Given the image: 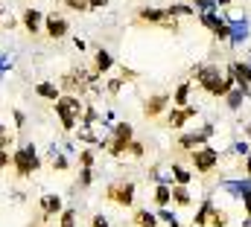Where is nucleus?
Segmentation results:
<instances>
[{"label": "nucleus", "instance_id": "obj_1", "mask_svg": "<svg viewBox=\"0 0 251 227\" xmlns=\"http://www.w3.org/2000/svg\"><path fill=\"white\" fill-rule=\"evenodd\" d=\"M193 79H196V85H199L207 96H213V99H225V93L237 85L231 73H222L219 64H210V61H207V64H199V67L193 70Z\"/></svg>", "mask_w": 251, "mask_h": 227}, {"label": "nucleus", "instance_id": "obj_2", "mask_svg": "<svg viewBox=\"0 0 251 227\" xmlns=\"http://www.w3.org/2000/svg\"><path fill=\"white\" fill-rule=\"evenodd\" d=\"M53 108H56V116H59V122H62L64 131H76V125L82 122V114H85L82 96H76V93H62V96L53 102Z\"/></svg>", "mask_w": 251, "mask_h": 227}, {"label": "nucleus", "instance_id": "obj_3", "mask_svg": "<svg viewBox=\"0 0 251 227\" xmlns=\"http://www.w3.org/2000/svg\"><path fill=\"white\" fill-rule=\"evenodd\" d=\"M12 169L18 178H32L35 172L41 169V155L32 143H24L18 149H12Z\"/></svg>", "mask_w": 251, "mask_h": 227}, {"label": "nucleus", "instance_id": "obj_4", "mask_svg": "<svg viewBox=\"0 0 251 227\" xmlns=\"http://www.w3.org/2000/svg\"><path fill=\"white\" fill-rule=\"evenodd\" d=\"M219 160H222L219 149H216V146H207V143L190 152V166H193L196 175H210V172H216L219 169Z\"/></svg>", "mask_w": 251, "mask_h": 227}, {"label": "nucleus", "instance_id": "obj_5", "mask_svg": "<svg viewBox=\"0 0 251 227\" xmlns=\"http://www.w3.org/2000/svg\"><path fill=\"white\" fill-rule=\"evenodd\" d=\"M134 140V125L131 122H114V128H111V137H108V143H105V152L108 155H114V158H126L128 155V143Z\"/></svg>", "mask_w": 251, "mask_h": 227}, {"label": "nucleus", "instance_id": "obj_6", "mask_svg": "<svg viewBox=\"0 0 251 227\" xmlns=\"http://www.w3.org/2000/svg\"><path fill=\"white\" fill-rule=\"evenodd\" d=\"M134 192H137V183L134 181H120V183H108L105 186V201H111V204H117V207H131L134 204Z\"/></svg>", "mask_w": 251, "mask_h": 227}, {"label": "nucleus", "instance_id": "obj_7", "mask_svg": "<svg viewBox=\"0 0 251 227\" xmlns=\"http://www.w3.org/2000/svg\"><path fill=\"white\" fill-rule=\"evenodd\" d=\"M213 131H216V128H213L210 122H207V125H201L199 131H181V134H178V140H176V149H178V152H193V149L204 146V143L213 137Z\"/></svg>", "mask_w": 251, "mask_h": 227}, {"label": "nucleus", "instance_id": "obj_8", "mask_svg": "<svg viewBox=\"0 0 251 227\" xmlns=\"http://www.w3.org/2000/svg\"><path fill=\"white\" fill-rule=\"evenodd\" d=\"M44 35L50 38V41H62L70 35V21L59 15V12H47L44 15Z\"/></svg>", "mask_w": 251, "mask_h": 227}, {"label": "nucleus", "instance_id": "obj_9", "mask_svg": "<svg viewBox=\"0 0 251 227\" xmlns=\"http://www.w3.org/2000/svg\"><path fill=\"white\" fill-rule=\"evenodd\" d=\"M199 23L210 29V35H216L219 41H228L231 38V26L225 18H219V12H199Z\"/></svg>", "mask_w": 251, "mask_h": 227}, {"label": "nucleus", "instance_id": "obj_10", "mask_svg": "<svg viewBox=\"0 0 251 227\" xmlns=\"http://www.w3.org/2000/svg\"><path fill=\"white\" fill-rule=\"evenodd\" d=\"M170 102H173L170 93H152V96H146V99H143V116H146V119L164 116V114L170 111Z\"/></svg>", "mask_w": 251, "mask_h": 227}, {"label": "nucleus", "instance_id": "obj_11", "mask_svg": "<svg viewBox=\"0 0 251 227\" xmlns=\"http://www.w3.org/2000/svg\"><path fill=\"white\" fill-rule=\"evenodd\" d=\"M196 114H199V108H196V105H184V108H176V105H173V108L167 111V125H170L173 131H181L190 119L196 116Z\"/></svg>", "mask_w": 251, "mask_h": 227}, {"label": "nucleus", "instance_id": "obj_12", "mask_svg": "<svg viewBox=\"0 0 251 227\" xmlns=\"http://www.w3.org/2000/svg\"><path fill=\"white\" fill-rule=\"evenodd\" d=\"M21 23L29 35H38V32H44V12L38 6H26L21 12Z\"/></svg>", "mask_w": 251, "mask_h": 227}, {"label": "nucleus", "instance_id": "obj_13", "mask_svg": "<svg viewBox=\"0 0 251 227\" xmlns=\"http://www.w3.org/2000/svg\"><path fill=\"white\" fill-rule=\"evenodd\" d=\"M38 210H41V219H53V216H59V213L64 210L62 195H59V192H44V195L38 198Z\"/></svg>", "mask_w": 251, "mask_h": 227}, {"label": "nucleus", "instance_id": "obj_14", "mask_svg": "<svg viewBox=\"0 0 251 227\" xmlns=\"http://www.w3.org/2000/svg\"><path fill=\"white\" fill-rule=\"evenodd\" d=\"M225 73H231V76H234V82H237L240 88H251V61L237 58V61H231V64H228V70H225Z\"/></svg>", "mask_w": 251, "mask_h": 227}, {"label": "nucleus", "instance_id": "obj_15", "mask_svg": "<svg viewBox=\"0 0 251 227\" xmlns=\"http://www.w3.org/2000/svg\"><path fill=\"white\" fill-rule=\"evenodd\" d=\"M222 189H225L231 198L243 201V198H249V195H251V178L246 175L243 181H222Z\"/></svg>", "mask_w": 251, "mask_h": 227}, {"label": "nucleus", "instance_id": "obj_16", "mask_svg": "<svg viewBox=\"0 0 251 227\" xmlns=\"http://www.w3.org/2000/svg\"><path fill=\"white\" fill-rule=\"evenodd\" d=\"M249 96H251V88H240V85H234V88L225 93V105H228L231 111H240V108L246 105Z\"/></svg>", "mask_w": 251, "mask_h": 227}, {"label": "nucleus", "instance_id": "obj_17", "mask_svg": "<svg viewBox=\"0 0 251 227\" xmlns=\"http://www.w3.org/2000/svg\"><path fill=\"white\" fill-rule=\"evenodd\" d=\"M164 18H167V9L164 6H140L137 9V21L140 23H155L158 26Z\"/></svg>", "mask_w": 251, "mask_h": 227}, {"label": "nucleus", "instance_id": "obj_18", "mask_svg": "<svg viewBox=\"0 0 251 227\" xmlns=\"http://www.w3.org/2000/svg\"><path fill=\"white\" fill-rule=\"evenodd\" d=\"M228 26H231V38H228V41H231L234 47H240V44L249 38V32H251L246 15H243V18H237V21H228Z\"/></svg>", "mask_w": 251, "mask_h": 227}, {"label": "nucleus", "instance_id": "obj_19", "mask_svg": "<svg viewBox=\"0 0 251 227\" xmlns=\"http://www.w3.org/2000/svg\"><path fill=\"white\" fill-rule=\"evenodd\" d=\"M91 67H94L100 76H105V73L114 67V56H111L105 47H97V50H94V61H91Z\"/></svg>", "mask_w": 251, "mask_h": 227}, {"label": "nucleus", "instance_id": "obj_20", "mask_svg": "<svg viewBox=\"0 0 251 227\" xmlns=\"http://www.w3.org/2000/svg\"><path fill=\"white\" fill-rule=\"evenodd\" d=\"M47 160H50V169H53V172H67V169H70V158L64 155L59 146H50Z\"/></svg>", "mask_w": 251, "mask_h": 227}, {"label": "nucleus", "instance_id": "obj_21", "mask_svg": "<svg viewBox=\"0 0 251 227\" xmlns=\"http://www.w3.org/2000/svg\"><path fill=\"white\" fill-rule=\"evenodd\" d=\"M35 96H41V99H47V102H56V99L62 96V88H59L56 82H38V85H35Z\"/></svg>", "mask_w": 251, "mask_h": 227}, {"label": "nucleus", "instance_id": "obj_22", "mask_svg": "<svg viewBox=\"0 0 251 227\" xmlns=\"http://www.w3.org/2000/svg\"><path fill=\"white\" fill-rule=\"evenodd\" d=\"M210 210H213V198H204V201L199 204L196 216H193V227H207V222H210Z\"/></svg>", "mask_w": 251, "mask_h": 227}, {"label": "nucleus", "instance_id": "obj_23", "mask_svg": "<svg viewBox=\"0 0 251 227\" xmlns=\"http://www.w3.org/2000/svg\"><path fill=\"white\" fill-rule=\"evenodd\" d=\"M152 198H155L158 207H170V204H173V183H155Z\"/></svg>", "mask_w": 251, "mask_h": 227}, {"label": "nucleus", "instance_id": "obj_24", "mask_svg": "<svg viewBox=\"0 0 251 227\" xmlns=\"http://www.w3.org/2000/svg\"><path fill=\"white\" fill-rule=\"evenodd\" d=\"M170 172H173V183H181V186H190L193 178H196V172L187 169V166H181V163H173Z\"/></svg>", "mask_w": 251, "mask_h": 227}, {"label": "nucleus", "instance_id": "obj_25", "mask_svg": "<svg viewBox=\"0 0 251 227\" xmlns=\"http://www.w3.org/2000/svg\"><path fill=\"white\" fill-rule=\"evenodd\" d=\"M131 222H134V227H161L158 213H149V210H134Z\"/></svg>", "mask_w": 251, "mask_h": 227}, {"label": "nucleus", "instance_id": "obj_26", "mask_svg": "<svg viewBox=\"0 0 251 227\" xmlns=\"http://www.w3.org/2000/svg\"><path fill=\"white\" fill-rule=\"evenodd\" d=\"M190 93H193V82H181V85L176 88V93H173V105H176V108L190 105Z\"/></svg>", "mask_w": 251, "mask_h": 227}, {"label": "nucleus", "instance_id": "obj_27", "mask_svg": "<svg viewBox=\"0 0 251 227\" xmlns=\"http://www.w3.org/2000/svg\"><path fill=\"white\" fill-rule=\"evenodd\" d=\"M173 204H176V207H190V204H193L190 186H181V183H173Z\"/></svg>", "mask_w": 251, "mask_h": 227}, {"label": "nucleus", "instance_id": "obj_28", "mask_svg": "<svg viewBox=\"0 0 251 227\" xmlns=\"http://www.w3.org/2000/svg\"><path fill=\"white\" fill-rule=\"evenodd\" d=\"M164 9H167L170 18H190V15H196L193 3H170V6H164Z\"/></svg>", "mask_w": 251, "mask_h": 227}, {"label": "nucleus", "instance_id": "obj_29", "mask_svg": "<svg viewBox=\"0 0 251 227\" xmlns=\"http://www.w3.org/2000/svg\"><path fill=\"white\" fill-rule=\"evenodd\" d=\"M228 210H222V207H216L213 204V210H210V222H207V227H228Z\"/></svg>", "mask_w": 251, "mask_h": 227}, {"label": "nucleus", "instance_id": "obj_30", "mask_svg": "<svg viewBox=\"0 0 251 227\" xmlns=\"http://www.w3.org/2000/svg\"><path fill=\"white\" fill-rule=\"evenodd\" d=\"M94 163H97V149H94V146H88V149H79V166H85V169H94Z\"/></svg>", "mask_w": 251, "mask_h": 227}, {"label": "nucleus", "instance_id": "obj_31", "mask_svg": "<svg viewBox=\"0 0 251 227\" xmlns=\"http://www.w3.org/2000/svg\"><path fill=\"white\" fill-rule=\"evenodd\" d=\"M12 146H15V131L6 122H0V149H9L12 152Z\"/></svg>", "mask_w": 251, "mask_h": 227}, {"label": "nucleus", "instance_id": "obj_32", "mask_svg": "<svg viewBox=\"0 0 251 227\" xmlns=\"http://www.w3.org/2000/svg\"><path fill=\"white\" fill-rule=\"evenodd\" d=\"M158 222L167 225V227H181V222L176 219V213H173L170 207H161V210H158Z\"/></svg>", "mask_w": 251, "mask_h": 227}, {"label": "nucleus", "instance_id": "obj_33", "mask_svg": "<svg viewBox=\"0 0 251 227\" xmlns=\"http://www.w3.org/2000/svg\"><path fill=\"white\" fill-rule=\"evenodd\" d=\"M158 29H164V32H173V35H178V32H181V23H178V18H170V15H167V18H164V21L158 23Z\"/></svg>", "mask_w": 251, "mask_h": 227}, {"label": "nucleus", "instance_id": "obj_34", "mask_svg": "<svg viewBox=\"0 0 251 227\" xmlns=\"http://www.w3.org/2000/svg\"><path fill=\"white\" fill-rule=\"evenodd\" d=\"M59 227H76V210L73 207H67L59 213Z\"/></svg>", "mask_w": 251, "mask_h": 227}, {"label": "nucleus", "instance_id": "obj_35", "mask_svg": "<svg viewBox=\"0 0 251 227\" xmlns=\"http://www.w3.org/2000/svg\"><path fill=\"white\" fill-rule=\"evenodd\" d=\"M193 9H196V15L199 12H219V3L216 0H193Z\"/></svg>", "mask_w": 251, "mask_h": 227}, {"label": "nucleus", "instance_id": "obj_36", "mask_svg": "<svg viewBox=\"0 0 251 227\" xmlns=\"http://www.w3.org/2000/svg\"><path fill=\"white\" fill-rule=\"evenodd\" d=\"M128 155H131V158H137V160H140V158H143V155H146V143H143V140H137V137H134V140H131V143H128Z\"/></svg>", "mask_w": 251, "mask_h": 227}, {"label": "nucleus", "instance_id": "obj_37", "mask_svg": "<svg viewBox=\"0 0 251 227\" xmlns=\"http://www.w3.org/2000/svg\"><path fill=\"white\" fill-rule=\"evenodd\" d=\"M64 9H70V12H91L88 9V0H59Z\"/></svg>", "mask_w": 251, "mask_h": 227}, {"label": "nucleus", "instance_id": "obj_38", "mask_svg": "<svg viewBox=\"0 0 251 227\" xmlns=\"http://www.w3.org/2000/svg\"><path fill=\"white\" fill-rule=\"evenodd\" d=\"M251 152V143L249 140H237V143H231V155H237V158H246Z\"/></svg>", "mask_w": 251, "mask_h": 227}, {"label": "nucleus", "instance_id": "obj_39", "mask_svg": "<svg viewBox=\"0 0 251 227\" xmlns=\"http://www.w3.org/2000/svg\"><path fill=\"white\" fill-rule=\"evenodd\" d=\"M94 183V169H85V166H79V186L82 189H88Z\"/></svg>", "mask_w": 251, "mask_h": 227}, {"label": "nucleus", "instance_id": "obj_40", "mask_svg": "<svg viewBox=\"0 0 251 227\" xmlns=\"http://www.w3.org/2000/svg\"><path fill=\"white\" fill-rule=\"evenodd\" d=\"M126 82L123 79H120V76H117V79H111V82H108V85H105V91H108V96H117V93H120V88H123Z\"/></svg>", "mask_w": 251, "mask_h": 227}, {"label": "nucleus", "instance_id": "obj_41", "mask_svg": "<svg viewBox=\"0 0 251 227\" xmlns=\"http://www.w3.org/2000/svg\"><path fill=\"white\" fill-rule=\"evenodd\" d=\"M12 119H15V128H18V131H21V128H26V114L21 111V108H15V111H12Z\"/></svg>", "mask_w": 251, "mask_h": 227}, {"label": "nucleus", "instance_id": "obj_42", "mask_svg": "<svg viewBox=\"0 0 251 227\" xmlns=\"http://www.w3.org/2000/svg\"><path fill=\"white\" fill-rule=\"evenodd\" d=\"M120 79H123V82H137V70H131V67H120Z\"/></svg>", "mask_w": 251, "mask_h": 227}, {"label": "nucleus", "instance_id": "obj_43", "mask_svg": "<svg viewBox=\"0 0 251 227\" xmlns=\"http://www.w3.org/2000/svg\"><path fill=\"white\" fill-rule=\"evenodd\" d=\"M9 166H12V152L9 149H0V172L9 169Z\"/></svg>", "mask_w": 251, "mask_h": 227}, {"label": "nucleus", "instance_id": "obj_44", "mask_svg": "<svg viewBox=\"0 0 251 227\" xmlns=\"http://www.w3.org/2000/svg\"><path fill=\"white\" fill-rule=\"evenodd\" d=\"M91 227H108V219H105L102 213H97V216L91 219Z\"/></svg>", "mask_w": 251, "mask_h": 227}, {"label": "nucleus", "instance_id": "obj_45", "mask_svg": "<svg viewBox=\"0 0 251 227\" xmlns=\"http://www.w3.org/2000/svg\"><path fill=\"white\" fill-rule=\"evenodd\" d=\"M108 3H111V0H88V9H100V12H102Z\"/></svg>", "mask_w": 251, "mask_h": 227}, {"label": "nucleus", "instance_id": "obj_46", "mask_svg": "<svg viewBox=\"0 0 251 227\" xmlns=\"http://www.w3.org/2000/svg\"><path fill=\"white\" fill-rule=\"evenodd\" d=\"M15 26H18V21H15L12 15H6V18H3V29H15Z\"/></svg>", "mask_w": 251, "mask_h": 227}, {"label": "nucleus", "instance_id": "obj_47", "mask_svg": "<svg viewBox=\"0 0 251 227\" xmlns=\"http://www.w3.org/2000/svg\"><path fill=\"white\" fill-rule=\"evenodd\" d=\"M243 169H246V175L251 178V152L246 155V158H243Z\"/></svg>", "mask_w": 251, "mask_h": 227}, {"label": "nucleus", "instance_id": "obj_48", "mask_svg": "<svg viewBox=\"0 0 251 227\" xmlns=\"http://www.w3.org/2000/svg\"><path fill=\"white\" fill-rule=\"evenodd\" d=\"M243 210H246V216L251 219V195L249 198H243Z\"/></svg>", "mask_w": 251, "mask_h": 227}, {"label": "nucleus", "instance_id": "obj_49", "mask_svg": "<svg viewBox=\"0 0 251 227\" xmlns=\"http://www.w3.org/2000/svg\"><path fill=\"white\" fill-rule=\"evenodd\" d=\"M73 44H76V50H79V53H82V50H88V44H85L82 38H73Z\"/></svg>", "mask_w": 251, "mask_h": 227}, {"label": "nucleus", "instance_id": "obj_50", "mask_svg": "<svg viewBox=\"0 0 251 227\" xmlns=\"http://www.w3.org/2000/svg\"><path fill=\"white\" fill-rule=\"evenodd\" d=\"M246 140L251 143V122H246Z\"/></svg>", "mask_w": 251, "mask_h": 227}]
</instances>
